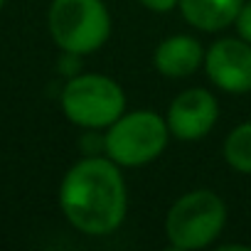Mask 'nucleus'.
<instances>
[{"label":"nucleus","mask_w":251,"mask_h":251,"mask_svg":"<svg viewBox=\"0 0 251 251\" xmlns=\"http://www.w3.org/2000/svg\"><path fill=\"white\" fill-rule=\"evenodd\" d=\"M204 74L219 91H251V45L241 37H219L204 50Z\"/></svg>","instance_id":"nucleus-6"},{"label":"nucleus","mask_w":251,"mask_h":251,"mask_svg":"<svg viewBox=\"0 0 251 251\" xmlns=\"http://www.w3.org/2000/svg\"><path fill=\"white\" fill-rule=\"evenodd\" d=\"M59 103L69 123L84 131H106L126 111V91L106 74H72Z\"/></svg>","instance_id":"nucleus-5"},{"label":"nucleus","mask_w":251,"mask_h":251,"mask_svg":"<svg viewBox=\"0 0 251 251\" xmlns=\"http://www.w3.org/2000/svg\"><path fill=\"white\" fill-rule=\"evenodd\" d=\"M202 62H204V50L190 35H170L153 52L155 69L168 79H185L195 74L202 67Z\"/></svg>","instance_id":"nucleus-8"},{"label":"nucleus","mask_w":251,"mask_h":251,"mask_svg":"<svg viewBox=\"0 0 251 251\" xmlns=\"http://www.w3.org/2000/svg\"><path fill=\"white\" fill-rule=\"evenodd\" d=\"M217 118H219V101L212 91L202 86L185 89L182 94H177L165 113L170 136L185 143L207 138L217 126Z\"/></svg>","instance_id":"nucleus-7"},{"label":"nucleus","mask_w":251,"mask_h":251,"mask_svg":"<svg viewBox=\"0 0 251 251\" xmlns=\"http://www.w3.org/2000/svg\"><path fill=\"white\" fill-rule=\"evenodd\" d=\"M138 3H141L143 8L153 10V13H170V10L177 8L180 0H138Z\"/></svg>","instance_id":"nucleus-12"},{"label":"nucleus","mask_w":251,"mask_h":251,"mask_svg":"<svg viewBox=\"0 0 251 251\" xmlns=\"http://www.w3.org/2000/svg\"><path fill=\"white\" fill-rule=\"evenodd\" d=\"M222 155L226 165L241 175H251V121L239 123L224 138Z\"/></svg>","instance_id":"nucleus-10"},{"label":"nucleus","mask_w":251,"mask_h":251,"mask_svg":"<svg viewBox=\"0 0 251 251\" xmlns=\"http://www.w3.org/2000/svg\"><path fill=\"white\" fill-rule=\"evenodd\" d=\"M59 207L76 231L86 236L113 234L128 212V190L121 168L106 155L81 158L59 185Z\"/></svg>","instance_id":"nucleus-1"},{"label":"nucleus","mask_w":251,"mask_h":251,"mask_svg":"<svg viewBox=\"0 0 251 251\" xmlns=\"http://www.w3.org/2000/svg\"><path fill=\"white\" fill-rule=\"evenodd\" d=\"M226 224V204L212 190H192L173 202L165 214L168 244L177 251L207 249Z\"/></svg>","instance_id":"nucleus-4"},{"label":"nucleus","mask_w":251,"mask_h":251,"mask_svg":"<svg viewBox=\"0 0 251 251\" xmlns=\"http://www.w3.org/2000/svg\"><path fill=\"white\" fill-rule=\"evenodd\" d=\"M244 0H180L182 20L200 32H222L234 25Z\"/></svg>","instance_id":"nucleus-9"},{"label":"nucleus","mask_w":251,"mask_h":251,"mask_svg":"<svg viewBox=\"0 0 251 251\" xmlns=\"http://www.w3.org/2000/svg\"><path fill=\"white\" fill-rule=\"evenodd\" d=\"M170 138L165 116L148 108L123 111L103 131V155L118 168H141L158 160Z\"/></svg>","instance_id":"nucleus-2"},{"label":"nucleus","mask_w":251,"mask_h":251,"mask_svg":"<svg viewBox=\"0 0 251 251\" xmlns=\"http://www.w3.org/2000/svg\"><path fill=\"white\" fill-rule=\"evenodd\" d=\"M234 27H236V35L251 45V0H244V5L234 20Z\"/></svg>","instance_id":"nucleus-11"},{"label":"nucleus","mask_w":251,"mask_h":251,"mask_svg":"<svg viewBox=\"0 0 251 251\" xmlns=\"http://www.w3.org/2000/svg\"><path fill=\"white\" fill-rule=\"evenodd\" d=\"M3 5H5V0H0V10H3Z\"/></svg>","instance_id":"nucleus-13"},{"label":"nucleus","mask_w":251,"mask_h":251,"mask_svg":"<svg viewBox=\"0 0 251 251\" xmlns=\"http://www.w3.org/2000/svg\"><path fill=\"white\" fill-rule=\"evenodd\" d=\"M47 27L64 54L84 57L108 42L111 15L103 0H52Z\"/></svg>","instance_id":"nucleus-3"}]
</instances>
